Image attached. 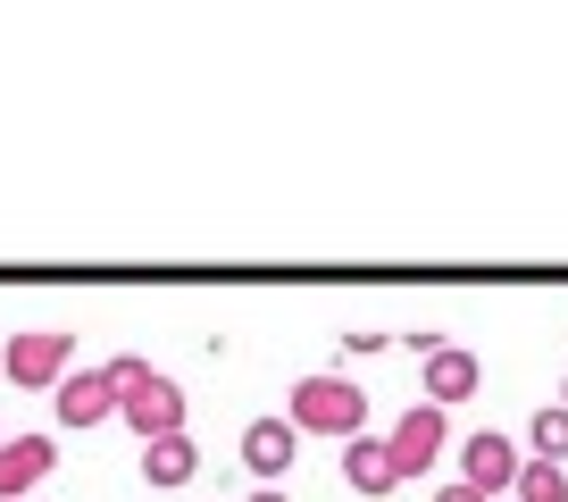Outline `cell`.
<instances>
[{
	"mask_svg": "<svg viewBox=\"0 0 568 502\" xmlns=\"http://www.w3.org/2000/svg\"><path fill=\"white\" fill-rule=\"evenodd\" d=\"M109 369H118V419L142 435V444L184 435V385H176V376L151 369V360H134V352H118Z\"/></svg>",
	"mask_w": 568,
	"mask_h": 502,
	"instance_id": "cell-1",
	"label": "cell"
},
{
	"mask_svg": "<svg viewBox=\"0 0 568 502\" xmlns=\"http://www.w3.org/2000/svg\"><path fill=\"white\" fill-rule=\"evenodd\" d=\"M284 419L302 435H343L352 444V435H368V394H359L352 376H302L293 402H284Z\"/></svg>",
	"mask_w": 568,
	"mask_h": 502,
	"instance_id": "cell-2",
	"label": "cell"
},
{
	"mask_svg": "<svg viewBox=\"0 0 568 502\" xmlns=\"http://www.w3.org/2000/svg\"><path fill=\"white\" fill-rule=\"evenodd\" d=\"M68 369H75V335L68 327H18V335L0 343V376H9V385H51L59 394Z\"/></svg>",
	"mask_w": 568,
	"mask_h": 502,
	"instance_id": "cell-3",
	"label": "cell"
},
{
	"mask_svg": "<svg viewBox=\"0 0 568 502\" xmlns=\"http://www.w3.org/2000/svg\"><path fill=\"white\" fill-rule=\"evenodd\" d=\"M444 411H435V402H409L402 419H393V435H385V452H393V478H426V469H435V452H444Z\"/></svg>",
	"mask_w": 568,
	"mask_h": 502,
	"instance_id": "cell-4",
	"label": "cell"
},
{
	"mask_svg": "<svg viewBox=\"0 0 568 502\" xmlns=\"http://www.w3.org/2000/svg\"><path fill=\"white\" fill-rule=\"evenodd\" d=\"M59 428H101V419H118V369H68L59 376Z\"/></svg>",
	"mask_w": 568,
	"mask_h": 502,
	"instance_id": "cell-5",
	"label": "cell"
},
{
	"mask_svg": "<svg viewBox=\"0 0 568 502\" xmlns=\"http://www.w3.org/2000/svg\"><path fill=\"white\" fill-rule=\"evenodd\" d=\"M518 469H527V452H518L510 435H494V428L460 444V485H477L485 502H494V494H510V485H518Z\"/></svg>",
	"mask_w": 568,
	"mask_h": 502,
	"instance_id": "cell-6",
	"label": "cell"
},
{
	"mask_svg": "<svg viewBox=\"0 0 568 502\" xmlns=\"http://www.w3.org/2000/svg\"><path fill=\"white\" fill-rule=\"evenodd\" d=\"M59 469V435H9L0 444V502H26Z\"/></svg>",
	"mask_w": 568,
	"mask_h": 502,
	"instance_id": "cell-7",
	"label": "cell"
},
{
	"mask_svg": "<svg viewBox=\"0 0 568 502\" xmlns=\"http://www.w3.org/2000/svg\"><path fill=\"white\" fill-rule=\"evenodd\" d=\"M243 461H251V478L276 485L284 469L302 461V428H293V419H251L243 428Z\"/></svg>",
	"mask_w": 568,
	"mask_h": 502,
	"instance_id": "cell-8",
	"label": "cell"
},
{
	"mask_svg": "<svg viewBox=\"0 0 568 502\" xmlns=\"http://www.w3.org/2000/svg\"><path fill=\"white\" fill-rule=\"evenodd\" d=\"M485 385V369H477V352H460V343H444V352H426V402L435 411H452V402H468Z\"/></svg>",
	"mask_w": 568,
	"mask_h": 502,
	"instance_id": "cell-9",
	"label": "cell"
},
{
	"mask_svg": "<svg viewBox=\"0 0 568 502\" xmlns=\"http://www.w3.org/2000/svg\"><path fill=\"white\" fill-rule=\"evenodd\" d=\"M193 469H201L193 435H160V444H142V485H193Z\"/></svg>",
	"mask_w": 568,
	"mask_h": 502,
	"instance_id": "cell-10",
	"label": "cell"
},
{
	"mask_svg": "<svg viewBox=\"0 0 568 502\" xmlns=\"http://www.w3.org/2000/svg\"><path fill=\"white\" fill-rule=\"evenodd\" d=\"M343 478L359 485V494H393V452H385V435H352V444H343Z\"/></svg>",
	"mask_w": 568,
	"mask_h": 502,
	"instance_id": "cell-11",
	"label": "cell"
},
{
	"mask_svg": "<svg viewBox=\"0 0 568 502\" xmlns=\"http://www.w3.org/2000/svg\"><path fill=\"white\" fill-rule=\"evenodd\" d=\"M527 444H535V461H551V469L568 461V411L560 402H544V411L527 419Z\"/></svg>",
	"mask_w": 568,
	"mask_h": 502,
	"instance_id": "cell-12",
	"label": "cell"
},
{
	"mask_svg": "<svg viewBox=\"0 0 568 502\" xmlns=\"http://www.w3.org/2000/svg\"><path fill=\"white\" fill-rule=\"evenodd\" d=\"M510 502H568V469L527 461V469H518V485H510Z\"/></svg>",
	"mask_w": 568,
	"mask_h": 502,
	"instance_id": "cell-13",
	"label": "cell"
},
{
	"mask_svg": "<svg viewBox=\"0 0 568 502\" xmlns=\"http://www.w3.org/2000/svg\"><path fill=\"white\" fill-rule=\"evenodd\" d=\"M435 502H485V494H477V485H444Z\"/></svg>",
	"mask_w": 568,
	"mask_h": 502,
	"instance_id": "cell-14",
	"label": "cell"
},
{
	"mask_svg": "<svg viewBox=\"0 0 568 502\" xmlns=\"http://www.w3.org/2000/svg\"><path fill=\"white\" fill-rule=\"evenodd\" d=\"M251 502H284V494H276V485H260V494H251Z\"/></svg>",
	"mask_w": 568,
	"mask_h": 502,
	"instance_id": "cell-15",
	"label": "cell"
},
{
	"mask_svg": "<svg viewBox=\"0 0 568 502\" xmlns=\"http://www.w3.org/2000/svg\"><path fill=\"white\" fill-rule=\"evenodd\" d=\"M0 444H9V428H0Z\"/></svg>",
	"mask_w": 568,
	"mask_h": 502,
	"instance_id": "cell-16",
	"label": "cell"
}]
</instances>
